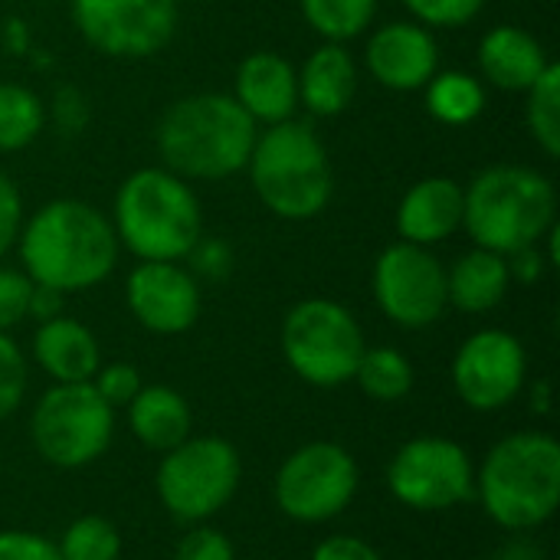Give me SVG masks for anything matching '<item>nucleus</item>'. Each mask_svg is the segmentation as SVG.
<instances>
[{"mask_svg":"<svg viewBox=\"0 0 560 560\" xmlns=\"http://www.w3.org/2000/svg\"><path fill=\"white\" fill-rule=\"evenodd\" d=\"M23 272L36 285L62 295L105 282L118 262V236L112 220L85 200L43 203L16 236Z\"/></svg>","mask_w":560,"mask_h":560,"instance_id":"obj_1","label":"nucleus"},{"mask_svg":"<svg viewBox=\"0 0 560 560\" xmlns=\"http://www.w3.org/2000/svg\"><path fill=\"white\" fill-rule=\"evenodd\" d=\"M259 125L223 92L177 98L158 121L154 141L164 167L184 180H223L246 167Z\"/></svg>","mask_w":560,"mask_h":560,"instance_id":"obj_2","label":"nucleus"},{"mask_svg":"<svg viewBox=\"0 0 560 560\" xmlns=\"http://www.w3.org/2000/svg\"><path fill=\"white\" fill-rule=\"evenodd\" d=\"M112 226L118 246L141 262H180L200 243L203 217L194 187L167 167L128 174L115 194Z\"/></svg>","mask_w":560,"mask_h":560,"instance_id":"obj_3","label":"nucleus"},{"mask_svg":"<svg viewBox=\"0 0 560 560\" xmlns=\"http://www.w3.org/2000/svg\"><path fill=\"white\" fill-rule=\"evenodd\" d=\"M476 495L505 532L545 525L560 505V443L538 430L499 440L476 472Z\"/></svg>","mask_w":560,"mask_h":560,"instance_id":"obj_4","label":"nucleus"},{"mask_svg":"<svg viewBox=\"0 0 560 560\" xmlns=\"http://www.w3.org/2000/svg\"><path fill=\"white\" fill-rule=\"evenodd\" d=\"M558 223L555 184L522 164H495L463 190V226L479 249L509 256L535 246Z\"/></svg>","mask_w":560,"mask_h":560,"instance_id":"obj_5","label":"nucleus"},{"mask_svg":"<svg viewBox=\"0 0 560 560\" xmlns=\"http://www.w3.org/2000/svg\"><path fill=\"white\" fill-rule=\"evenodd\" d=\"M256 197L279 220H315L331 203L335 177L328 151L308 121L289 118L256 135L246 161Z\"/></svg>","mask_w":560,"mask_h":560,"instance_id":"obj_6","label":"nucleus"},{"mask_svg":"<svg viewBox=\"0 0 560 560\" xmlns=\"http://www.w3.org/2000/svg\"><path fill=\"white\" fill-rule=\"evenodd\" d=\"M240 479L243 459L233 443L220 436H187L180 446L164 453L154 489L177 522L197 525L230 505Z\"/></svg>","mask_w":560,"mask_h":560,"instance_id":"obj_7","label":"nucleus"},{"mask_svg":"<svg viewBox=\"0 0 560 560\" xmlns=\"http://www.w3.org/2000/svg\"><path fill=\"white\" fill-rule=\"evenodd\" d=\"M358 318L331 299H305L282 322L285 364L312 387H341L364 354Z\"/></svg>","mask_w":560,"mask_h":560,"instance_id":"obj_8","label":"nucleus"},{"mask_svg":"<svg viewBox=\"0 0 560 560\" xmlns=\"http://www.w3.org/2000/svg\"><path fill=\"white\" fill-rule=\"evenodd\" d=\"M115 433V410L92 381L49 387L30 420L36 453L56 469H85L105 456Z\"/></svg>","mask_w":560,"mask_h":560,"instance_id":"obj_9","label":"nucleus"},{"mask_svg":"<svg viewBox=\"0 0 560 560\" xmlns=\"http://www.w3.org/2000/svg\"><path fill=\"white\" fill-rule=\"evenodd\" d=\"M358 463L338 443H308L276 472V505L285 518L322 525L338 518L358 495Z\"/></svg>","mask_w":560,"mask_h":560,"instance_id":"obj_10","label":"nucleus"},{"mask_svg":"<svg viewBox=\"0 0 560 560\" xmlns=\"http://www.w3.org/2000/svg\"><path fill=\"white\" fill-rule=\"evenodd\" d=\"M387 489L413 512H446L476 499V466L459 443L417 436L394 453Z\"/></svg>","mask_w":560,"mask_h":560,"instance_id":"obj_11","label":"nucleus"},{"mask_svg":"<svg viewBox=\"0 0 560 560\" xmlns=\"http://www.w3.org/2000/svg\"><path fill=\"white\" fill-rule=\"evenodd\" d=\"M177 0H72L82 39L112 59L158 56L177 33Z\"/></svg>","mask_w":560,"mask_h":560,"instance_id":"obj_12","label":"nucleus"},{"mask_svg":"<svg viewBox=\"0 0 560 560\" xmlns=\"http://www.w3.org/2000/svg\"><path fill=\"white\" fill-rule=\"evenodd\" d=\"M374 299L400 328H430L450 308L446 269L430 246L394 243L374 262Z\"/></svg>","mask_w":560,"mask_h":560,"instance_id":"obj_13","label":"nucleus"},{"mask_svg":"<svg viewBox=\"0 0 560 560\" xmlns=\"http://www.w3.org/2000/svg\"><path fill=\"white\" fill-rule=\"evenodd\" d=\"M528 377V358L515 335L482 328L463 341L453 358V387L469 410L495 413L509 407Z\"/></svg>","mask_w":560,"mask_h":560,"instance_id":"obj_14","label":"nucleus"},{"mask_svg":"<svg viewBox=\"0 0 560 560\" xmlns=\"http://www.w3.org/2000/svg\"><path fill=\"white\" fill-rule=\"evenodd\" d=\"M125 302L151 335H184L200 318V285L180 262H138L128 272Z\"/></svg>","mask_w":560,"mask_h":560,"instance_id":"obj_15","label":"nucleus"},{"mask_svg":"<svg viewBox=\"0 0 560 560\" xmlns=\"http://www.w3.org/2000/svg\"><path fill=\"white\" fill-rule=\"evenodd\" d=\"M364 66L384 89L417 92L440 72V46L430 26L417 20H394L371 33Z\"/></svg>","mask_w":560,"mask_h":560,"instance_id":"obj_16","label":"nucleus"},{"mask_svg":"<svg viewBox=\"0 0 560 560\" xmlns=\"http://www.w3.org/2000/svg\"><path fill=\"white\" fill-rule=\"evenodd\" d=\"M233 98L246 108V115L256 125L289 121L299 108V72L279 52H249L236 69Z\"/></svg>","mask_w":560,"mask_h":560,"instance_id":"obj_17","label":"nucleus"},{"mask_svg":"<svg viewBox=\"0 0 560 560\" xmlns=\"http://www.w3.org/2000/svg\"><path fill=\"white\" fill-rule=\"evenodd\" d=\"M463 226V187L453 177L417 180L397 207V233L404 243L433 246Z\"/></svg>","mask_w":560,"mask_h":560,"instance_id":"obj_18","label":"nucleus"},{"mask_svg":"<svg viewBox=\"0 0 560 560\" xmlns=\"http://www.w3.org/2000/svg\"><path fill=\"white\" fill-rule=\"evenodd\" d=\"M33 358L56 384L92 381L95 371L102 368V351L95 335L69 315L39 322L33 335Z\"/></svg>","mask_w":560,"mask_h":560,"instance_id":"obj_19","label":"nucleus"},{"mask_svg":"<svg viewBox=\"0 0 560 560\" xmlns=\"http://www.w3.org/2000/svg\"><path fill=\"white\" fill-rule=\"evenodd\" d=\"M548 66L545 46L522 26H495L479 43V69L495 89L528 92Z\"/></svg>","mask_w":560,"mask_h":560,"instance_id":"obj_20","label":"nucleus"},{"mask_svg":"<svg viewBox=\"0 0 560 560\" xmlns=\"http://www.w3.org/2000/svg\"><path fill=\"white\" fill-rule=\"evenodd\" d=\"M358 92V62L345 43H322L299 69V102L315 118L341 115Z\"/></svg>","mask_w":560,"mask_h":560,"instance_id":"obj_21","label":"nucleus"},{"mask_svg":"<svg viewBox=\"0 0 560 560\" xmlns=\"http://www.w3.org/2000/svg\"><path fill=\"white\" fill-rule=\"evenodd\" d=\"M128 427L138 436V443H144L148 450L167 453L190 436L194 413H190V404L177 390L154 384V387H141L135 400L128 404Z\"/></svg>","mask_w":560,"mask_h":560,"instance_id":"obj_22","label":"nucleus"},{"mask_svg":"<svg viewBox=\"0 0 560 560\" xmlns=\"http://www.w3.org/2000/svg\"><path fill=\"white\" fill-rule=\"evenodd\" d=\"M512 276L505 256L492 249H469L459 256L453 269H446V295L450 305H456L466 315H482L492 312L505 295H509Z\"/></svg>","mask_w":560,"mask_h":560,"instance_id":"obj_23","label":"nucleus"},{"mask_svg":"<svg viewBox=\"0 0 560 560\" xmlns=\"http://www.w3.org/2000/svg\"><path fill=\"white\" fill-rule=\"evenodd\" d=\"M427 112L440 125L463 128L476 121L486 108V89L476 75L469 72H436L427 85Z\"/></svg>","mask_w":560,"mask_h":560,"instance_id":"obj_24","label":"nucleus"},{"mask_svg":"<svg viewBox=\"0 0 560 560\" xmlns=\"http://www.w3.org/2000/svg\"><path fill=\"white\" fill-rule=\"evenodd\" d=\"M351 381L364 390V397L377 404H394L413 390V364L390 345L364 348Z\"/></svg>","mask_w":560,"mask_h":560,"instance_id":"obj_25","label":"nucleus"},{"mask_svg":"<svg viewBox=\"0 0 560 560\" xmlns=\"http://www.w3.org/2000/svg\"><path fill=\"white\" fill-rule=\"evenodd\" d=\"M305 23L325 43H348L361 36L377 13V0H299Z\"/></svg>","mask_w":560,"mask_h":560,"instance_id":"obj_26","label":"nucleus"},{"mask_svg":"<svg viewBox=\"0 0 560 560\" xmlns=\"http://www.w3.org/2000/svg\"><path fill=\"white\" fill-rule=\"evenodd\" d=\"M46 112L26 85L0 82V151H20L43 131Z\"/></svg>","mask_w":560,"mask_h":560,"instance_id":"obj_27","label":"nucleus"},{"mask_svg":"<svg viewBox=\"0 0 560 560\" xmlns=\"http://www.w3.org/2000/svg\"><path fill=\"white\" fill-rule=\"evenodd\" d=\"M525 121L535 138V144L545 151V158H560V66L551 62L538 82L528 89L525 102Z\"/></svg>","mask_w":560,"mask_h":560,"instance_id":"obj_28","label":"nucleus"},{"mask_svg":"<svg viewBox=\"0 0 560 560\" xmlns=\"http://www.w3.org/2000/svg\"><path fill=\"white\" fill-rule=\"evenodd\" d=\"M56 548H59L62 560H118L121 535L108 518L82 515L66 528V535Z\"/></svg>","mask_w":560,"mask_h":560,"instance_id":"obj_29","label":"nucleus"},{"mask_svg":"<svg viewBox=\"0 0 560 560\" xmlns=\"http://www.w3.org/2000/svg\"><path fill=\"white\" fill-rule=\"evenodd\" d=\"M26 397V358L10 341L7 331H0V420H7Z\"/></svg>","mask_w":560,"mask_h":560,"instance_id":"obj_30","label":"nucleus"},{"mask_svg":"<svg viewBox=\"0 0 560 560\" xmlns=\"http://www.w3.org/2000/svg\"><path fill=\"white\" fill-rule=\"evenodd\" d=\"M404 3H407V10L413 13L417 23L440 26V30L466 26L486 7V0H404Z\"/></svg>","mask_w":560,"mask_h":560,"instance_id":"obj_31","label":"nucleus"},{"mask_svg":"<svg viewBox=\"0 0 560 560\" xmlns=\"http://www.w3.org/2000/svg\"><path fill=\"white\" fill-rule=\"evenodd\" d=\"M30 295H33V279L23 269L0 266V331H10L23 318H30Z\"/></svg>","mask_w":560,"mask_h":560,"instance_id":"obj_32","label":"nucleus"},{"mask_svg":"<svg viewBox=\"0 0 560 560\" xmlns=\"http://www.w3.org/2000/svg\"><path fill=\"white\" fill-rule=\"evenodd\" d=\"M92 387L98 390V397L115 410V407H128L135 400V394L144 387L141 384V374L138 368L118 361V364H108V368H98L95 377H92Z\"/></svg>","mask_w":560,"mask_h":560,"instance_id":"obj_33","label":"nucleus"},{"mask_svg":"<svg viewBox=\"0 0 560 560\" xmlns=\"http://www.w3.org/2000/svg\"><path fill=\"white\" fill-rule=\"evenodd\" d=\"M174 560H236V551L220 528L203 525V528H194L190 535H184Z\"/></svg>","mask_w":560,"mask_h":560,"instance_id":"obj_34","label":"nucleus"},{"mask_svg":"<svg viewBox=\"0 0 560 560\" xmlns=\"http://www.w3.org/2000/svg\"><path fill=\"white\" fill-rule=\"evenodd\" d=\"M0 560H62L56 541L36 532H0Z\"/></svg>","mask_w":560,"mask_h":560,"instance_id":"obj_35","label":"nucleus"},{"mask_svg":"<svg viewBox=\"0 0 560 560\" xmlns=\"http://www.w3.org/2000/svg\"><path fill=\"white\" fill-rule=\"evenodd\" d=\"M20 226H23V197L16 184L7 174H0V259L16 246Z\"/></svg>","mask_w":560,"mask_h":560,"instance_id":"obj_36","label":"nucleus"},{"mask_svg":"<svg viewBox=\"0 0 560 560\" xmlns=\"http://www.w3.org/2000/svg\"><path fill=\"white\" fill-rule=\"evenodd\" d=\"M312 560H381L377 548L354 535H331L315 545Z\"/></svg>","mask_w":560,"mask_h":560,"instance_id":"obj_37","label":"nucleus"},{"mask_svg":"<svg viewBox=\"0 0 560 560\" xmlns=\"http://www.w3.org/2000/svg\"><path fill=\"white\" fill-rule=\"evenodd\" d=\"M505 262H509V276H512V282H522V285L538 282V279L545 276V269H548V256L538 249V243H535V246H522V249L509 253V256H505Z\"/></svg>","mask_w":560,"mask_h":560,"instance_id":"obj_38","label":"nucleus"},{"mask_svg":"<svg viewBox=\"0 0 560 560\" xmlns=\"http://www.w3.org/2000/svg\"><path fill=\"white\" fill-rule=\"evenodd\" d=\"M62 302L66 295L49 289V285H36L33 282V295H30V318L36 322H49V318H59L62 315Z\"/></svg>","mask_w":560,"mask_h":560,"instance_id":"obj_39","label":"nucleus"},{"mask_svg":"<svg viewBox=\"0 0 560 560\" xmlns=\"http://www.w3.org/2000/svg\"><path fill=\"white\" fill-rule=\"evenodd\" d=\"M499 560H545V555H541V548H535L528 541H512L502 548Z\"/></svg>","mask_w":560,"mask_h":560,"instance_id":"obj_40","label":"nucleus"},{"mask_svg":"<svg viewBox=\"0 0 560 560\" xmlns=\"http://www.w3.org/2000/svg\"><path fill=\"white\" fill-rule=\"evenodd\" d=\"M532 407L541 413V417H548L551 413V381H535V390H532Z\"/></svg>","mask_w":560,"mask_h":560,"instance_id":"obj_41","label":"nucleus"}]
</instances>
